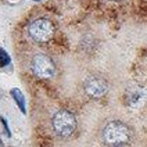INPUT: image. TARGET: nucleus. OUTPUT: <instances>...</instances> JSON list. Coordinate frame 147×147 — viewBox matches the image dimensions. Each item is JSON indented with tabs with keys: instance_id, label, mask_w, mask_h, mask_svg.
I'll use <instances>...</instances> for the list:
<instances>
[{
	"instance_id": "obj_1",
	"label": "nucleus",
	"mask_w": 147,
	"mask_h": 147,
	"mask_svg": "<svg viewBox=\"0 0 147 147\" xmlns=\"http://www.w3.org/2000/svg\"><path fill=\"white\" fill-rule=\"evenodd\" d=\"M103 142L108 147H123L131 140V129L119 121H111L103 129Z\"/></svg>"
},
{
	"instance_id": "obj_2",
	"label": "nucleus",
	"mask_w": 147,
	"mask_h": 147,
	"mask_svg": "<svg viewBox=\"0 0 147 147\" xmlns=\"http://www.w3.org/2000/svg\"><path fill=\"white\" fill-rule=\"evenodd\" d=\"M51 123L54 132L60 138H69L76 129V118L68 110L57 111L51 119Z\"/></svg>"
},
{
	"instance_id": "obj_3",
	"label": "nucleus",
	"mask_w": 147,
	"mask_h": 147,
	"mask_svg": "<svg viewBox=\"0 0 147 147\" xmlns=\"http://www.w3.org/2000/svg\"><path fill=\"white\" fill-rule=\"evenodd\" d=\"M54 24L47 20V18H38L31 22L29 28H28V32L29 36L32 38L35 42L38 43H46L49 42L53 35H54Z\"/></svg>"
},
{
	"instance_id": "obj_4",
	"label": "nucleus",
	"mask_w": 147,
	"mask_h": 147,
	"mask_svg": "<svg viewBox=\"0 0 147 147\" xmlns=\"http://www.w3.org/2000/svg\"><path fill=\"white\" fill-rule=\"evenodd\" d=\"M32 71L40 79H50L56 75V65L49 56L38 53L32 58Z\"/></svg>"
},
{
	"instance_id": "obj_5",
	"label": "nucleus",
	"mask_w": 147,
	"mask_h": 147,
	"mask_svg": "<svg viewBox=\"0 0 147 147\" xmlns=\"http://www.w3.org/2000/svg\"><path fill=\"white\" fill-rule=\"evenodd\" d=\"M83 89L89 97L100 98L108 92V85H107L106 79L100 76H89L83 83Z\"/></svg>"
},
{
	"instance_id": "obj_6",
	"label": "nucleus",
	"mask_w": 147,
	"mask_h": 147,
	"mask_svg": "<svg viewBox=\"0 0 147 147\" xmlns=\"http://www.w3.org/2000/svg\"><path fill=\"white\" fill-rule=\"evenodd\" d=\"M146 97H147L146 90L143 89V88H140V86H133L131 89H128L126 94H125L126 103L132 108H136V107L142 106L144 103Z\"/></svg>"
},
{
	"instance_id": "obj_7",
	"label": "nucleus",
	"mask_w": 147,
	"mask_h": 147,
	"mask_svg": "<svg viewBox=\"0 0 147 147\" xmlns=\"http://www.w3.org/2000/svg\"><path fill=\"white\" fill-rule=\"evenodd\" d=\"M10 94H11V97L14 98V101L17 103L18 108L21 110V113H22V114H26V106H25V96H24V93L18 89V88H14V89L10 90Z\"/></svg>"
},
{
	"instance_id": "obj_8",
	"label": "nucleus",
	"mask_w": 147,
	"mask_h": 147,
	"mask_svg": "<svg viewBox=\"0 0 147 147\" xmlns=\"http://www.w3.org/2000/svg\"><path fill=\"white\" fill-rule=\"evenodd\" d=\"M10 61H11V58H10V56L7 54V51L0 47V67H1V68H3V67H7L8 64H10Z\"/></svg>"
},
{
	"instance_id": "obj_9",
	"label": "nucleus",
	"mask_w": 147,
	"mask_h": 147,
	"mask_svg": "<svg viewBox=\"0 0 147 147\" xmlns=\"http://www.w3.org/2000/svg\"><path fill=\"white\" fill-rule=\"evenodd\" d=\"M0 121L3 123V126H4V129H6V133H7V136H10L11 133H10V129H8V125H7V121L3 118V117H0Z\"/></svg>"
},
{
	"instance_id": "obj_10",
	"label": "nucleus",
	"mask_w": 147,
	"mask_h": 147,
	"mask_svg": "<svg viewBox=\"0 0 147 147\" xmlns=\"http://www.w3.org/2000/svg\"><path fill=\"white\" fill-rule=\"evenodd\" d=\"M35 1H40V0H35Z\"/></svg>"
}]
</instances>
